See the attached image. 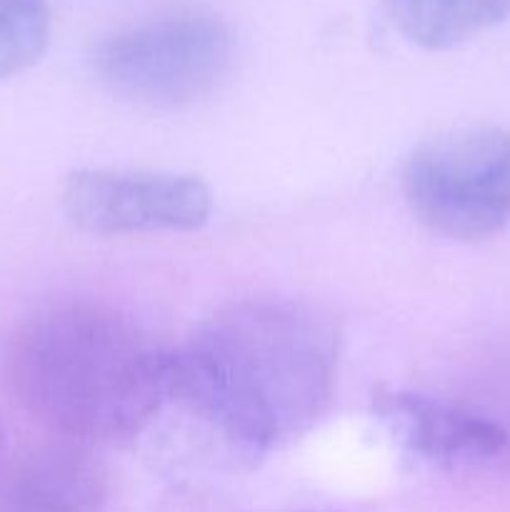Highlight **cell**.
<instances>
[{
	"label": "cell",
	"mask_w": 510,
	"mask_h": 512,
	"mask_svg": "<svg viewBox=\"0 0 510 512\" xmlns=\"http://www.w3.org/2000/svg\"><path fill=\"white\" fill-rule=\"evenodd\" d=\"M340 338L318 310L290 300H240L173 350L170 403L188 408L240 458L303 438L330 408Z\"/></svg>",
	"instance_id": "1"
},
{
	"label": "cell",
	"mask_w": 510,
	"mask_h": 512,
	"mask_svg": "<svg viewBox=\"0 0 510 512\" xmlns=\"http://www.w3.org/2000/svg\"><path fill=\"white\" fill-rule=\"evenodd\" d=\"M173 350L93 303H55L20 320L5 380L20 408L75 445L135 440L170 405Z\"/></svg>",
	"instance_id": "2"
},
{
	"label": "cell",
	"mask_w": 510,
	"mask_h": 512,
	"mask_svg": "<svg viewBox=\"0 0 510 512\" xmlns=\"http://www.w3.org/2000/svg\"><path fill=\"white\" fill-rule=\"evenodd\" d=\"M233 58L235 35L223 18L175 10L105 35L93 50V70L128 103L175 110L208 98Z\"/></svg>",
	"instance_id": "3"
},
{
	"label": "cell",
	"mask_w": 510,
	"mask_h": 512,
	"mask_svg": "<svg viewBox=\"0 0 510 512\" xmlns=\"http://www.w3.org/2000/svg\"><path fill=\"white\" fill-rule=\"evenodd\" d=\"M415 218L450 240H485L510 225V130L468 125L423 140L403 168Z\"/></svg>",
	"instance_id": "4"
},
{
	"label": "cell",
	"mask_w": 510,
	"mask_h": 512,
	"mask_svg": "<svg viewBox=\"0 0 510 512\" xmlns=\"http://www.w3.org/2000/svg\"><path fill=\"white\" fill-rule=\"evenodd\" d=\"M63 210L90 235L190 233L210 220L213 193L195 175L85 168L65 180Z\"/></svg>",
	"instance_id": "5"
},
{
	"label": "cell",
	"mask_w": 510,
	"mask_h": 512,
	"mask_svg": "<svg viewBox=\"0 0 510 512\" xmlns=\"http://www.w3.org/2000/svg\"><path fill=\"white\" fill-rule=\"evenodd\" d=\"M373 413L405 453L445 468L495 458L510 440L495 420L415 390H378Z\"/></svg>",
	"instance_id": "6"
},
{
	"label": "cell",
	"mask_w": 510,
	"mask_h": 512,
	"mask_svg": "<svg viewBox=\"0 0 510 512\" xmlns=\"http://www.w3.org/2000/svg\"><path fill=\"white\" fill-rule=\"evenodd\" d=\"M105 473L78 445L0 450V512H98Z\"/></svg>",
	"instance_id": "7"
},
{
	"label": "cell",
	"mask_w": 510,
	"mask_h": 512,
	"mask_svg": "<svg viewBox=\"0 0 510 512\" xmlns=\"http://www.w3.org/2000/svg\"><path fill=\"white\" fill-rule=\"evenodd\" d=\"M390 25L408 43L450 50L510 18V0H385Z\"/></svg>",
	"instance_id": "8"
},
{
	"label": "cell",
	"mask_w": 510,
	"mask_h": 512,
	"mask_svg": "<svg viewBox=\"0 0 510 512\" xmlns=\"http://www.w3.org/2000/svg\"><path fill=\"white\" fill-rule=\"evenodd\" d=\"M48 40V0H0V80L38 63Z\"/></svg>",
	"instance_id": "9"
},
{
	"label": "cell",
	"mask_w": 510,
	"mask_h": 512,
	"mask_svg": "<svg viewBox=\"0 0 510 512\" xmlns=\"http://www.w3.org/2000/svg\"><path fill=\"white\" fill-rule=\"evenodd\" d=\"M5 445H8V443H5V433H3V425H0V450H3V448H5Z\"/></svg>",
	"instance_id": "10"
}]
</instances>
